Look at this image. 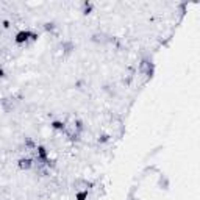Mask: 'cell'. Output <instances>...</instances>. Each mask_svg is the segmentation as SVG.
Here are the masks:
<instances>
[{"mask_svg": "<svg viewBox=\"0 0 200 200\" xmlns=\"http://www.w3.org/2000/svg\"><path fill=\"white\" fill-rule=\"evenodd\" d=\"M3 75H5V72H3V69H0V78H2V77H3Z\"/></svg>", "mask_w": 200, "mask_h": 200, "instance_id": "obj_6", "label": "cell"}, {"mask_svg": "<svg viewBox=\"0 0 200 200\" xmlns=\"http://www.w3.org/2000/svg\"><path fill=\"white\" fill-rule=\"evenodd\" d=\"M38 153H39L41 160H47V152H45L44 147H38Z\"/></svg>", "mask_w": 200, "mask_h": 200, "instance_id": "obj_3", "label": "cell"}, {"mask_svg": "<svg viewBox=\"0 0 200 200\" xmlns=\"http://www.w3.org/2000/svg\"><path fill=\"white\" fill-rule=\"evenodd\" d=\"M52 127H53L55 130H63V128H64V123L59 122V120H55V122H52Z\"/></svg>", "mask_w": 200, "mask_h": 200, "instance_id": "obj_4", "label": "cell"}, {"mask_svg": "<svg viewBox=\"0 0 200 200\" xmlns=\"http://www.w3.org/2000/svg\"><path fill=\"white\" fill-rule=\"evenodd\" d=\"M19 167L20 169H30L31 167V160L30 158H22V160L19 161Z\"/></svg>", "mask_w": 200, "mask_h": 200, "instance_id": "obj_2", "label": "cell"}, {"mask_svg": "<svg viewBox=\"0 0 200 200\" xmlns=\"http://www.w3.org/2000/svg\"><path fill=\"white\" fill-rule=\"evenodd\" d=\"M30 36H31L30 31H19L17 36H16V42H17V44H22V42H25V41L28 39Z\"/></svg>", "mask_w": 200, "mask_h": 200, "instance_id": "obj_1", "label": "cell"}, {"mask_svg": "<svg viewBox=\"0 0 200 200\" xmlns=\"http://www.w3.org/2000/svg\"><path fill=\"white\" fill-rule=\"evenodd\" d=\"M88 197V191H83V192H78L77 194V200H85Z\"/></svg>", "mask_w": 200, "mask_h": 200, "instance_id": "obj_5", "label": "cell"}]
</instances>
